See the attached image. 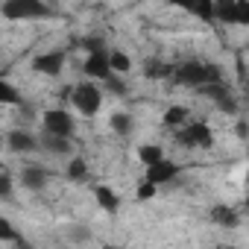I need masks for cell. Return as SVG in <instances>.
Listing matches in <instances>:
<instances>
[{"label":"cell","instance_id":"9a60e30c","mask_svg":"<svg viewBox=\"0 0 249 249\" xmlns=\"http://www.w3.org/2000/svg\"><path fill=\"white\" fill-rule=\"evenodd\" d=\"M41 147H44L47 153H56V156H68V153H71V138L44 132V138H41Z\"/></svg>","mask_w":249,"mask_h":249},{"label":"cell","instance_id":"7402d4cb","mask_svg":"<svg viewBox=\"0 0 249 249\" xmlns=\"http://www.w3.org/2000/svg\"><path fill=\"white\" fill-rule=\"evenodd\" d=\"M156 194H159V185H153V182L141 179V185H138V194H135V196H138L141 202H147V199H153Z\"/></svg>","mask_w":249,"mask_h":249},{"label":"cell","instance_id":"44dd1931","mask_svg":"<svg viewBox=\"0 0 249 249\" xmlns=\"http://www.w3.org/2000/svg\"><path fill=\"white\" fill-rule=\"evenodd\" d=\"M0 103H3V106H15V103H21V94L15 91L12 82H0Z\"/></svg>","mask_w":249,"mask_h":249},{"label":"cell","instance_id":"4fadbf2b","mask_svg":"<svg viewBox=\"0 0 249 249\" xmlns=\"http://www.w3.org/2000/svg\"><path fill=\"white\" fill-rule=\"evenodd\" d=\"M9 150L12 153H33V150H38V141L30 132H9Z\"/></svg>","mask_w":249,"mask_h":249},{"label":"cell","instance_id":"277c9868","mask_svg":"<svg viewBox=\"0 0 249 249\" xmlns=\"http://www.w3.org/2000/svg\"><path fill=\"white\" fill-rule=\"evenodd\" d=\"M176 141L188 150H205L214 144V135H211V126L208 123H199V120H188L185 126L176 129Z\"/></svg>","mask_w":249,"mask_h":249},{"label":"cell","instance_id":"ac0fdd59","mask_svg":"<svg viewBox=\"0 0 249 249\" xmlns=\"http://www.w3.org/2000/svg\"><path fill=\"white\" fill-rule=\"evenodd\" d=\"M68 179H73V182H82L85 176H88V164H85V159H79V156H73L71 161H68Z\"/></svg>","mask_w":249,"mask_h":249},{"label":"cell","instance_id":"5b68a950","mask_svg":"<svg viewBox=\"0 0 249 249\" xmlns=\"http://www.w3.org/2000/svg\"><path fill=\"white\" fill-rule=\"evenodd\" d=\"M41 126H44V132H50V135H65V138H71L73 129H76V120H73V114H71L68 108H47V111L41 114Z\"/></svg>","mask_w":249,"mask_h":249},{"label":"cell","instance_id":"52a82bcc","mask_svg":"<svg viewBox=\"0 0 249 249\" xmlns=\"http://www.w3.org/2000/svg\"><path fill=\"white\" fill-rule=\"evenodd\" d=\"M217 18L234 27H249V0H220Z\"/></svg>","mask_w":249,"mask_h":249},{"label":"cell","instance_id":"d6986e66","mask_svg":"<svg viewBox=\"0 0 249 249\" xmlns=\"http://www.w3.org/2000/svg\"><path fill=\"white\" fill-rule=\"evenodd\" d=\"M111 129H114L117 135H129V132H132V117H129L126 111L111 114Z\"/></svg>","mask_w":249,"mask_h":249},{"label":"cell","instance_id":"8fae6325","mask_svg":"<svg viewBox=\"0 0 249 249\" xmlns=\"http://www.w3.org/2000/svg\"><path fill=\"white\" fill-rule=\"evenodd\" d=\"M167 3H173L179 9H188V12H194V15L205 18V21L217 18V3L214 0H167Z\"/></svg>","mask_w":249,"mask_h":249},{"label":"cell","instance_id":"7a4b0ae2","mask_svg":"<svg viewBox=\"0 0 249 249\" xmlns=\"http://www.w3.org/2000/svg\"><path fill=\"white\" fill-rule=\"evenodd\" d=\"M97 79H85V82H79L73 91H71V103H73V108L79 111V114H85V117H94L97 111H100V106H103V91H100V85H94Z\"/></svg>","mask_w":249,"mask_h":249},{"label":"cell","instance_id":"603a6c76","mask_svg":"<svg viewBox=\"0 0 249 249\" xmlns=\"http://www.w3.org/2000/svg\"><path fill=\"white\" fill-rule=\"evenodd\" d=\"M0 240H3V243H9V240H18V237H15V231H12V226H9L6 220H0Z\"/></svg>","mask_w":249,"mask_h":249},{"label":"cell","instance_id":"6da1fadb","mask_svg":"<svg viewBox=\"0 0 249 249\" xmlns=\"http://www.w3.org/2000/svg\"><path fill=\"white\" fill-rule=\"evenodd\" d=\"M6 21H41L50 18V6L44 0H3Z\"/></svg>","mask_w":249,"mask_h":249},{"label":"cell","instance_id":"2e32d148","mask_svg":"<svg viewBox=\"0 0 249 249\" xmlns=\"http://www.w3.org/2000/svg\"><path fill=\"white\" fill-rule=\"evenodd\" d=\"M164 159V150L159 147V144H141L138 147V161L144 164V167H150V164H156V161H161Z\"/></svg>","mask_w":249,"mask_h":249},{"label":"cell","instance_id":"8992f818","mask_svg":"<svg viewBox=\"0 0 249 249\" xmlns=\"http://www.w3.org/2000/svg\"><path fill=\"white\" fill-rule=\"evenodd\" d=\"M82 71H85V76H88V79H100V82L111 79V73H114V71H111V59H108V53H106L103 47L88 50Z\"/></svg>","mask_w":249,"mask_h":249},{"label":"cell","instance_id":"3957f363","mask_svg":"<svg viewBox=\"0 0 249 249\" xmlns=\"http://www.w3.org/2000/svg\"><path fill=\"white\" fill-rule=\"evenodd\" d=\"M173 79H179L182 85H196V88H202V85L217 82V79H220V71H217L214 65H205V62H185L182 68L173 71Z\"/></svg>","mask_w":249,"mask_h":249},{"label":"cell","instance_id":"ffe728a7","mask_svg":"<svg viewBox=\"0 0 249 249\" xmlns=\"http://www.w3.org/2000/svg\"><path fill=\"white\" fill-rule=\"evenodd\" d=\"M108 59H111V71H117V73H126V71L132 68L129 56L123 53V50H111V53H108Z\"/></svg>","mask_w":249,"mask_h":249},{"label":"cell","instance_id":"484cf974","mask_svg":"<svg viewBox=\"0 0 249 249\" xmlns=\"http://www.w3.org/2000/svg\"><path fill=\"white\" fill-rule=\"evenodd\" d=\"M108 82V88L114 91V94H123V91H126V88H123V82H117V79H106Z\"/></svg>","mask_w":249,"mask_h":249},{"label":"cell","instance_id":"cb8c5ba5","mask_svg":"<svg viewBox=\"0 0 249 249\" xmlns=\"http://www.w3.org/2000/svg\"><path fill=\"white\" fill-rule=\"evenodd\" d=\"M68 237H71V240H88V229H82V226H73V229L68 231Z\"/></svg>","mask_w":249,"mask_h":249},{"label":"cell","instance_id":"5bb4252c","mask_svg":"<svg viewBox=\"0 0 249 249\" xmlns=\"http://www.w3.org/2000/svg\"><path fill=\"white\" fill-rule=\"evenodd\" d=\"M211 223L223 226V229H234L237 226V211L229 208V205H214L211 208Z\"/></svg>","mask_w":249,"mask_h":249},{"label":"cell","instance_id":"d4e9b609","mask_svg":"<svg viewBox=\"0 0 249 249\" xmlns=\"http://www.w3.org/2000/svg\"><path fill=\"white\" fill-rule=\"evenodd\" d=\"M9 191H12V179H9V176H3V182H0V196L6 199V196H9Z\"/></svg>","mask_w":249,"mask_h":249},{"label":"cell","instance_id":"30bf717a","mask_svg":"<svg viewBox=\"0 0 249 249\" xmlns=\"http://www.w3.org/2000/svg\"><path fill=\"white\" fill-rule=\"evenodd\" d=\"M47 182H50V170H47V167L30 164V167L21 170V185H24L27 191H44Z\"/></svg>","mask_w":249,"mask_h":249},{"label":"cell","instance_id":"7c38bea8","mask_svg":"<svg viewBox=\"0 0 249 249\" xmlns=\"http://www.w3.org/2000/svg\"><path fill=\"white\" fill-rule=\"evenodd\" d=\"M94 199H97V205H100L106 214H117V211H120V194L111 191L108 185H97V188H94Z\"/></svg>","mask_w":249,"mask_h":249},{"label":"cell","instance_id":"9c48e42d","mask_svg":"<svg viewBox=\"0 0 249 249\" xmlns=\"http://www.w3.org/2000/svg\"><path fill=\"white\" fill-rule=\"evenodd\" d=\"M65 68V53L62 50H50V53H41L33 59V71L44 73V76H59Z\"/></svg>","mask_w":249,"mask_h":249},{"label":"cell","instance_id":"e0dca14e","mask_svg":"<svg viewBox=\"0 0 249 249\" xmlns=\"http://www.w3.org/2000/svg\"><path fill=\"white\" fill-rule=\"evenodd\" d=\"M185 123H188V108L185 106H170L164 111V126L179 129V126H185Z\"/></svg>","mask_w":249,"mask_h":249},{"label":"cell","instance_id":"ba28073f","mask_svg":"<svg viewBox=\"0 0 249 249\" xmlns=\"http://www.w3.org/2000/svg\"><path fill=\"white\" fill-rule=\"evenodd\" d=\"M179 164L176 161H170V159H161V161H156V164H150L147 167V173H144V179L147 182H153V185H167V182H173L176 176H179Z\"/></svg>","mask_w":249,"mask_h":249}]
</instances>
